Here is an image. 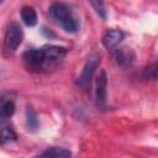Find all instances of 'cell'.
Segmentation results:
<instances>
[{"label":"cell","mask_w":158,"mask_h":158,"mask_svg":"<svg viewBox=\"0 0 158 158\" xmlns=\"http://www.w3.org/2000/svg\"><path fill=\"white\" fill-rule=\"evenodd\" d=\"M48 15L54 22H57L59 26H62L64 31L70 32V33L77 32V30H78L77 20L74 19L70 9L65 4H63V2L51 4V6L48 9Z\"/></svg>","instance_id":"1"},{"label":"cell","mask_w":158,"mask_h":158,"mask_svg":"<svg viewBox=\"0 0 158 158\" xmlns=\"http://www.w3.org/2000/svg\"><path fill=\"white\" fill-rule=\"evenodd\" d=\"M22 60H23L26 69L30 72H33V73H40L43 69L48 68L42 48L27 49L22 56Z\"/></svg>","instance_id":"2"},{"label":"cell","mask_w":158,"mask_h":158,"mask_svg":"<svg viewBox=\"0 0 158 158\" xmlns=\"http://www.w3.org/2000/svg\"><path fill=\"white\" fill-rule=\"evenodd\" d=\"M100 62H101V58H100V54L99 53H91L86 58V60L84 63V67H83V70H81V74H80V77L77 80V84L80 88L88 89L90 86L93 75H94L96 68L99 67Z\"/></svg>","instance_id":"3"},{"label":"cell","mask_w":158,"mask_h":158,"mask_svg":"<svg viewBox=\"0 0 158 158\" xmlns=\"http://www.w3.org/2000/svg\"><path fill=\"white\" fill-rule=\"evenodd\" d=\"M22 30L20 27L19 23L16 22H11L9 23L6 32H5V37H4V48L7 53H14L19 46L22 42Z\"/></svg>","instance_id":"4"},{"label":"cell","mask_w":158,"mask_h":158,"mask_svg":"<svg viewBox=\"0 0 158 158\" xmlns=\"http://www.w3.org/2000/svg\"><path fill=\"white\" fill-rule=\"evenodd\" d=\"M106 89H107V75L106 72L102 69L96 77V83H95V104L99 109H104L106 105V94H107Z\"/></svg>","instance_id":"5"},{"label":"cell","mask_w":158,"mask_h":158,"mask_svg":"<svg viewBox=\"0 0 158 158\" xmlns=\"http://www.w3.org/2000/svg\"><path fill=\"white\" fill-rule=\"evenodd\" d=\"M42 51H43V54H44V58H46L48 67L53 65L59 59H62L67 52V49L64 47L54 46V44H46L42 47Z\"/></svg>","instance_id":"6"},{"label":"cell","mask_w":158,"mask_h":158,"mask_svg":"<svg viewBox=\"0 0 158 158\" xmlns=\"http://www.w3.org/2000/svg\"><path fill=\"white\" fill-rule=\"evenodd\" d=\"M112 58H114V62L116 63L117 67L126 68V67L132 64V62L135 59V53L132 52V49L122 47V48H117L114 52Z\"/></svg>","instance_id":"7"},{"label":"cell","mask_w":158,"mask_h":158,"mask_svg":"<svg viewBox=\"0 0 158 158\" xmlns=\"http://www.w3.org/2000/svg\"><path fill=\"white\" fill-rule=\"evenodd\" d=\"M123 37H125V33L118 28L107 30L105 32V35L102 36V44L107 49H114L121 43Z\"/></svg>","instance_id":"8"},{"label":"cell","mask_w":158,"mask_h":158,"mask_svg":"<svg viewBox=\"0 0 158 158\" xmlns=\"http://www.w3.org/2000/svg\"><path fill=\"white\" fill-rule=\"evenodd\" d=\"M17 138L14 128L7 123H0V146L12 142Z\"/></svg>","instance_id":"9"},{"label":"cell","mask_w":158,"mask_h":158,"mask_svg":"<svg viewBox=\"0 0 158 158\" xmlns=\"http://www.w3.org/2000/svg\"><path fill=\"white\" fill-rule=\"evenodd\" d=\"M20 14H21V19H22V21H23V23L26 26L32 27V26H35L37 23V14H36V11H35L33 7H31V6H23L21 9Z\"/></svg>","instance_id":"10"},{"label":"cell","mask_w":158,"mask_h":158,"mask_svg":"<svg viewBox=\"0 0 158 158\" xmlns=\"http://www.w3.org/2000/svg\"><path fill=\"white\" fill-rule=\"evenodd\" d=\"M72 153L67 148L62 147H49L46 151L41 152L38 156L40 157H56V158H63V157H69Z\"/></svg>","instance_id":"11"},{"label":"cell","mask_w":158,"mask_h":158,"mask_svg":"<svg viewBox=\"0 0 158 158\" xmlns=\"http://www.w3.org/2000/svg\"><path fill=\"white\" fill-rule=\"evenodd\" d=\"M15 112V105L11 100H5L0 105V117L1 118H9Z\"/></svg>","instance_id":"12"},{"label":"cell","mask_w":158,"mask_h":158,"mask_svg":"<svg viewBox=\"0 0 158 158\" xmlns=\"http://www.w3.org/2000/svg\"><path fill=\"white\" fill-rule=\"evenodd\" d=\"M26 123H27L28 130H32V131H36L38 128V125H40L36 112L30 107L26 110Z\"/></svg>","instance_id":"13"},{"label":"cell","mask_w":158,"mask_h":158,"mask_svg":"<svg viewBox=\"0 0 158 158\" xmlns=\"http://www.w3.org/2000/svg\"><path fill=\"white\" fill-rule=\"evenodd\" d=\"M90 2V5L93 6V9L95 10V12L99 15V17L101 20H106L107 12H106V7L102 0H88Z\"/></svg>","instance_id":"14"},{"label":"cell","mask_w":158,"mask_h":158,"mask_svg":"<svg viewBox=\"0 0 158 158\" xmlns=\"http://www.w3.org/2000/svg\"><path fill=\"white\" fill-rule=\"evenodd\" d=\"M157 62H153L152 64L147 65L143 72H142V77L146 80H156L157 79Z\"/></svg>","instance_id":"15"},{"label":"cell","mask_w":158,"mask_h":158,"mask_svg":"<svg viewBox=\"0 0 158 158\" xmlns=\"http://www.w3.org/2000/svg\"><path fill=\"white\" fill-rule=\"evenodd\" d=\"M1 2H2V0H0V4H1Z\"/></svg>","instance_id":"16"}]
</instances>
